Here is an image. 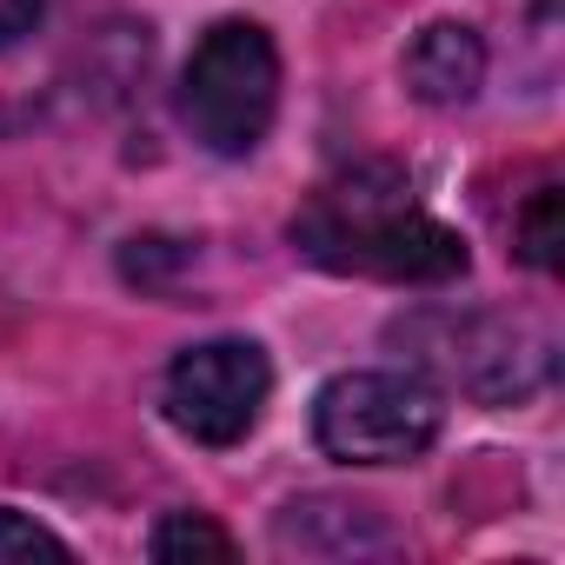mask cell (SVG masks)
Returning a JSON list of instances; mask_svg holds the SVG:
<instances>
[{
  "label": "cell",
  "instance_id": "7a4b0ae2",
  "mask_svg": "<svg viewBox=\"0 0 565 565\" xmlns=\"http://www.w3.org/2000/svg\"><path fill=\"white\" fill-rule=\"evenodd\" d=\"M279 107V54L253 21H213L180 74V120L206 153H253Z\"/></svg>",
  "mask_w": 565,
  "mask_h": 565
},
{
  "label": "cell",
  "instance_id": "5b68a950",
  "mask_svg": "<svg viewBox=\"0 0 565 565\" xmlns=\"http://www.w3.org/2000/svg\"><path fill=\"white\" fill-rule=\"evenodd\" d=\"M406 340L446 373L459 380L472 399H519L545 380L552 366V347L545 333H532L525 320H499V313H472V320H452V313H433V320H413Z\"/></svg>",
  "mask_w": 565,
  "mask_h": 565
},
{
  "label": "cell",
  "instance_id": "277c9868",
  "mask_svg": "<svg viewBox=\"0 0 565 565\" xmlns=\"http://www.w3.org/2000/svg\"><path fill=\"white\" fill-rule=\"evenodd\" d=\"M266 393H273V366L253 340H206L167 366L160 406L193 446H239L259 426Z\"/></svg>",
  "mask_w": 565,
  "mask_h": 565
},
{
  "label": "cell",
  "instance_id": "52a82bcc",
  "mask_svg": "<svg viewBox=\"0 0 565 565\" xmlns=\"http://www.w3.org/2000/svg\"><path fill=\"white\" fill-rule=\"evenodd\" d=\"M147 552H153L160 565H180V558H233V539H226L213 519H200V512H167V519L153 525Z\"/></svg>",
  "mask_w": 565,
  "mask_h": 565
},
{
  "label": "cell",
  "instance_id": "6da1fadb",
  "mask_svg": "<svg viewBox=\"0 0 565 565\" xmlns=\"http://www.w3.org/2000/svg\"><path fill=\"white\" fill-rule=\"evenodd\" d=\"M294 246L327 273L393 279V287H446L466 273V239L433 220L393 167H353L327 180L294 213Z\"/></svg>",
  "mask_w": 565,
  "mask_h": 565
},
{
  "label": "cell",
  "instance_id": "8992f818",
  "mask_svg": "<svg viewBox=\"0 0 565 565\" xmlns=\"http://www.w3.org/2000/svg\"><path fill=\"white\" fill-rule=\"evenodd\" d=\"M486 81V47L472 28L459 21H433L419 28V41L406 47V87L426 100V107H466Z\"/></svg>",
  "mask_w": 565,
  "mask_h": 565
},
{
  "label": "cell",
  "instance_id": "30bf717a",
  "mask_svg": "<svg viewBox=\"0 0 565 565\" xmlns=\"http://www.w3.org/2000/svg\"><path fill=\"white\" fill-rule=\"evenodd\" d=\"M47 14V0H0V47H14L21 34H34Z\"/></svg>",
  "mask_w": 565,
  "mask_h": 565
},
{
  "label": "cell",
  "instance_id": "9c48e42d",
  "mask_svg": "<svg viewBox=\"0 0 565 565\" xmlns=\"http://www.w3.org/2000/svg\"><path fill=\"white\" fill-rule=\"evenodd\" d=\"M8 558H67V539L47 532L41 519L14 512V505H0V565Z\"/></svg>",
  "mask_w": 565,
  "mask_h": 565
},
{
  "label": "cell",
  "instance_id": "3957f363",
  "mask_svg": "<svg viewBox=\"0 0 565 565\" xmlns=\"http://www.w3.org/2000/svg\"><path fill=\"white\" fill-rule=\"evenodd\" d=\"M446 399L419 373H340L313 399V439L347 466H406L439 439Z\"/></svg>",
  "mask_w": 565,
  "mask_h": 565
},
{
  "label": "cell",
  "instance_id": "ba28073f",
  "mask_svg": "<svg viewBox=\"0 0 565 565\" xmlns=\"http://www.w3.org/2000/svg\"><path fill=\"white\" fill-rule=\"evenodd\" d=\"M558 246H565V220H558V180H545V186L525 200V213H519V253H525V266H539V273H558Z\"/></svg>",
  "mask_w": 565,
  "mask_h": 565
}]
</instances>
